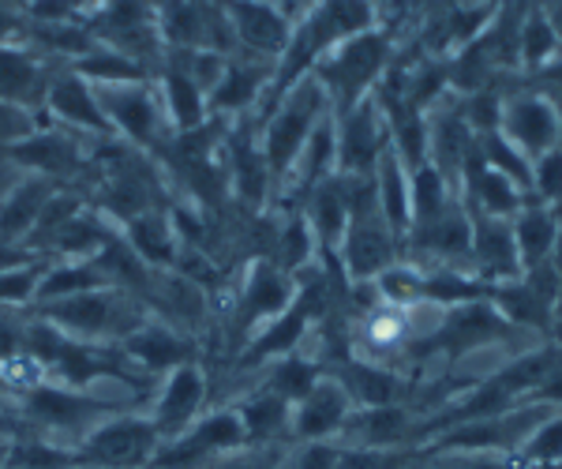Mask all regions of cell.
Returning <instances> with one entry per match:
<instances>
[{
  "label": "cell",
  "instance_id": "1",
  "mask_svg": "<svg viewBox=\"0 0 562 469\" xmlns=\"http://www.w3.org/2000/svg\"><path fill=\"white\" fill-rule=\"evenodd\" d=\"M390 57V45L383 34H357V38L334 45L330 53L312 68V76L319 79V87L330 98L334 113H346L352 105H360L371 98V87L383 76Z\"/></svg>",
  "mask_w": 562,
  "mask_h": 469
},
{
  "label": "cell",
  "instance_id": "2",
  "mask_svg": "<svg viewBox=\"0 0 562 469\" xmlns=\"http://www.w3.org/2000/svg\"><path fill=\"white\" fill-rule=\"evenodd\" d=\"M161 436L147 410H121L98 421L76 444L79 462L102 469H150Z\"/></svg>",
  "mask_w": 562,
  "mask_h": 469
},
{
  "label": "cell",
  "instance_id": "3",
  "mask_svg": "<svg viewBox=\"0 0 562 469\" xmlns=\"http://www.w3.org/2000/svg\"><path fill=\"white\" fill-rule=\"evenodd\" d=\"M338 252L349 282H375L386 267H394L402 259V237L390 230V222L375 203L349 214L346 237H341Z\"/></svg>",
  "mask_w": 562,
  "mask_h": 469
},
{
  "label": "cell",
  "instance_id": "4",
  "mask_svg": "<svg viewBox=\"0 0 562 469\" xmlns=\"http://www.w3.org/2000/svg\"><path fill=\"white\" fill-rule=\"evenodd\" d=\"M525 158H540L543 150L559 147V116H555V98L548 90H510L503 94L498 105V129Z\"/></svg>",
  "mask_w": 562,
  "mask_h": 469
},
{
  "label": "cell",
  "instance_id": "5",
  "mask_svg": "<svg viewBox=\"0 0 562 469\" xmlns=\"http://www.w3.org/2000/svg\"><path fill=\"white\" fill-rule=\"evenodd\" d=\"M334 129H338V174L371 177L390 147L386 116L379 110L375 94L364 98L346 113H334Z\"/></svg>",
  "mask_w": 562,
  "mask_h": 469
},
{
  "label": "cell",
  "instance_id": "6",
  "mask_svg": "<svg viewBox=\"0 0 562 469\" xmlns=\"http://www.w3.org/2000/svg\"><path fill=\"white\" fill-rule=\"evenodd\" d=\"M341 447H371V450H420V413L413 405H364L352 410L341 436Z\"/></svg>",
  "mask_w": 562,
  "mask_h": 469
},
{
  "label": "cell",
  "instance_id": "7",
  "mask_svg": "<svg viewBox=\"0 0 562 469\" xmlns=\"http://www.w3.org/2000/svg\"><path fill=\"white\" fill-rule=\"evenodd\" d=\"M206 399H211V383H206V372L195 365V360H188V365L166 372V380H161V387L154 391L150 410H147L154 428H158V436H161V444L180 436L188 425H195V417L206 410Z\"/></svg>",
  "mask_w": 562,
  "mask_h": 469
},
{
  "label": "cell",
  "instance_id": "8",
  "mask_svg": "<svg viewBox=\"0 0 562 469\" xmlns=\"http://www.w3.org/2000/svg\"><path fill=\"white\" fill-rule=\"evenodd\" d=\"M357 410L349 399V391L334 380L330 372L319 376V383L304 394L301 402H293V444H319V439H338L341 428H346L349 413Z\"/></svg>",
  "mask_w": 562,
  "mask_h": 469
},
{
  "label": "cell",
  "instance_id": "9",
  "mask_svg": "<svg viewBox=\"0 0 562 469\" xmlns=\"http://www.w3.org/2000/svg\"><path fill=\"white\" fill-rule=\"evenodd\" d=\"M94 98L102 105L109 129L124 132L135 143H154L166 121V105L158 102V94H150L147 87L135 79V83H109L94 87Z\"/></svg>",
  "mask_w": 562,
  "mask_h": 469
},
{
  "label": "cell",
  "instance_id": "10",
  "mask_svg": "<svg viewBox=\"0 0 562 469\" xmlns=\"http://www.w3.org/2000/svg\"><path fill=\"white\" fill-rule=\"evenodd\" d=\"M296 301V282L274 259H256L240 290V323L244 327H267L285 315Z\"/></svg>",
  "mask_w": 562,
  "mask_h": 469
},
{
  "label": "cell",
  "instance_id": "11",
  "mask_svg": "<svg viewBox=\"0 0 562 469\" xmlns=\"http://www.w3.org/2000/svg\"><path fill=\"white\" fill-rule=\"evenodd\" d=\"M473 278L484 286H506L521 278V256L510 222L473 219Z\"/></svg>",
  "mask_w": 562,
  "mask_h": 469
},
{
  "label": "cell",
  "instance_id": "12",
  "mask_svg": "<svg viewBox=\"0 0 562 469\" xmlns=\"http://www.w3.org/2000/svg\"><path fill=\"white\" fill-rule=\"evenodd\" d=\"M237 413H240V425H244V436H248V447H289L293 444V405L278 394L262 391V387H251L244 391L237 402Z\"/></svg>",
  "mask_w": 562,
  "mask_h": 469
},
{
  "label": "cell",
  "instance_id": "13",
  "mask_svg": "<svg viewBox=\"0 0 562 469\" xmlns=\"http://www.w3.org/2000/svg\"><path fill=\"white\" fill-rule=\"evenodd\" d=\"M121 354L139 365V372H173V368L188 365L192 360V346L169 327H158V323H143L139 331H132L128 338L121 342Z\"/></svg>",
  "mask_w": 562,
  "mask_h": 469
},
{
  "label": "cell",
  "instance_id": "14",
  "mask_svg": "<svg viewBox=\"0 0 562 469\" xmlns=\"http://www.w3.org/2000/svg\"><path fill=\"white\" fill-rule=\"evenodd\" d=\"M53 188L45 177H20L0 200V245L8 241L31 237L34 225H38L45 203H49Z\"/></svg>",
  "mask_w": 562,
  "mask_h": 469
},
{
  "label": "cell",
  "instance_id": "15",
  "mask_svg": "<svg viewBox=\"0 0 562 469\" xmlns=\"http://www.w3.org/2000/svg\"><path fill=\"white\" fill-rule=\"evenodd\" d=\"M559 222H562V211L537 203L532 196L510 219L514 241H518V256H521V275L537 264H548L551 245H555V233H559Z\"/></svg>",
  "mask_w": 562,
  "mask_h": 469
},
{
  "label": "cell",
  "instance_id": "16",
  "mask_svg": "<svg viewBox=\"0 0 562 469\" xmlns=\"http://www.w3.org/2000/svg\"><path fill=\"white\" fill-rule=\"evenodd\" d=\"M45 105L60 116L71 129L83 132H109V121L94 98V87L83 83V76H60L53 79L49 90H45Z\"/></svg>",
  "mask_w": 562,
  "mask_h": 469
},
{
  "label": "cell",
  "instance_id": "17",
  "mask_svg": "<svg viewBox=\"0 0 562 469\" xmlns=\"http://www.w3.org/2000/svg\"><path fill=\"white\" fill-rule=\"evenodd\" d=\"M233 26H237L240 42L248 49L262 53V57H281L289 45V26L270 4H256V0H237L233 4Z\"/></svg>",
  "mask_w": 562,
  "mask_h": 469
},
{
  "label": "cell",
  "instance_id": "18",
  "mask_svg": "<svg viewBox=\"0 0 562 469\" xmlns=\"http://www.w3.org/2000/svg\"><path fill=\"white\" fill-rule=\"evenodd\" d=\"M8 158L15 161V166L23 169H34V174L42 177H60V174H71L79 161V147L76 139H65V135H26L23 143H15L12 150H8Z\"/></svg>",
  "mask_w": 562,
  "mask_h": 469
},
{
  "label": "cell",
  "instance_id": "19",
  "mask_svg": "<svg viewBox=\"0 0 562 469\" xmlns=\"http://www.w3.org/2000/svg\"><path fill=\"white\" fill-rule=\"evenodd\" d=\"M49 79H42V68L31 57L15 49H0V102L31 110L34 102H45Z\"/></svg>",
  "mask_w": 562,
  "mask_h": 469
},
{
  "label": "cell",
  "instance_id": "20",
  "mask_svg": "<svg viewBox=\"0 0 562 469\" xmlns=\"http://www.w3.org/2000/svg\"><path fill=\"white\" fill-rule=\"evenodd\" d=\"M128 237H132V252L143 259V264H173L177 256V230H169L166 219L143 211L128 222Z\"/></svg>",
  "mask_w": 562,
  "mask_h": 469
},
{
  "label": "cell",
  "instance_id": "21",
  "mask_svg": "<svg viewBox=\"0 0 562 469\" xmlns=\"http://www.w3.org/2000/svg\"><path fill=\"white\" fill-rule=\"evenodd\" d=\"M8 469H71L79 466L76 447L53 444L42 436H20L8 444Z\"/></svg>",
  "mask_w": 562,
  "mask_h": 469
},
{
  "label": "cell",
  "instance_id": "22",
  "mask_svg": "<svg viewBox=\"0 0 562 469\" xmlns=\"http://www.w3.org/2000/svg\"><path fill=\"white\" fill-rule=\"evenodd\" d=\"M166 116L177 124V129H195L203 121L206 110V94L199 90V83L188 71H169L166 76Z\"/></svg>",
  "mask_w": 562,
  "mask_h": 469
},
{
  "label": "cell",
  "instance_id": "23",
  "mask_svg": "<svg viewBox=\"0 0 562 469\" xmlns=\"http://www.w3.org/2000/svg\"><path fill=\"white\" fill-rule=\"evenodd\" d=\"M262 87H267V79H262L259 68H225V76L217 79V87L211 90V102H214V110L240 113V110H248V105H256Z\"/></svg>",
  "mask_w": 562,
  "mask_h": 469
},
{
  "label": "cell",
  "instance_id": "24",
  "mask_svg": "<svg viewBox=\"0 0 562 469\" xmlns=\"http://www.w3.org/2000/svg\"><path fill=\"white\" fill-rule=\"evenodd\" d=\"M420 462L428 469H525L514 455H495V450H450V447H424Z\"/></svg>",
  "mask_w": 562,
  "mask_h": 469
},
{
  "label": "cell",
  "instance_id": "25",
  "mask_svg": "<svg viewBox=\"0 0 562 469\" xmlns=\"http://www.w3.org/2000/svg\"><path fill=\"white\" fill-rule=\"evenodd\" d=\"M521 466H548L562 462V410H551L548 417L532 428V436L525 439V447L518 450Z\"/></svg>",
  "mask_w": 562,
  "mask_h": 469
},
{
  "label": "cell",
  "instance_id": "26",
  "mask_svg": "<svg viewBox=\"0 0 562 469\" xmlns=\"http://www.w3.org/2000/svg\"><path fill=\"white\" fill-rule=\"evenodd\" d=\"M529 196L543 206L562 211V147H551V150H543L540 158H532Z\"/></svg>",
  "mask_w": 562,
  "mask_h": 469
},
{
  "label": "cell",
  "instance_id": "27",
  "mask_svg": "<svg viewBox=\"0 0 562 469\" xmlns=\"http://www.w3.org/2000/svg\"><path fill=\"white\" fill-rule=\"evenodd\" d=\"M341 447V444H338ZM416 450H371V447H341L338 469H405Z\"/></svg>",
  "mask_w": 562,
  "mask_h": 469
},
{
  "label": "cell",
  "instance_id": "28",
  "mask_svg": "<svg viewBox=\"0 0 562 469\" xmlns=\"http://www.w3.org/2000/svg\"><path fill=\"white\" fill-rule=\"evenodd\" d=\"M285 447H240L233 455H222L206 469H278Z\"/></svg>",
  "mask_w": 562,
  "mask_h": 469
},
{
  "label": "cell",
  "instance_id": "29",
  "mask_svg": "<svg viewBox=\"0 0 562 469\" xmlns=\"http://www.w3.org/2000/svg\"><path fill=\"white\" fill-rule=\"evenodd\" d=\"M26 135H34V121L31 113L20 110V105H8L0 102V147L12 150L15 143H23Z\"/></svg>",
  "mask_w": 562,
  "mask_h": 469
},
{
  "label": "cell",
  "instance_id": "30",
  "mask_svg": "<svg viewBox=\"0 0 562 469\" xmlns=\"http://www.w3.org/2000/svg\"><path fill=\"white\" fill-rule=\"evenodd\" d=\"M543 20L551 23V31H555V38L562 45V0H548V12H543Z\"/></svg>",
  "mask_w": 562,
  "mask_h": 469
},
{
  "label": "cell",
  "instance_id": "31",
  "mask_svg": "<svg viewBox=\"0 0 562 469\" xmlns=\"http://www.w3.org/2000/svg\"><path fill=\"white\" fill-rule=\"evenodd\" d=\"M548 264L559 270L562 275V222H559V233H555V245H551V256H548Z\"/></svg>",
  "mask_w": 562,
  "mask_h": 469
},
{
  "label": "cell",
  "instance_id": "32",
  "mask_svg": "<svg viewBox=\"0 0 562 469\" xmlns=\"http://www.w3.org/2000/svg\"><path fill=\"white\" fill-rule=\"evenodd\" d=\"M555 98V116H559V147H562V94H551Z\"/></svg>",
  "mask_w": 562,
  "mask_h": 469
},
{
  "label": "cell",
  "instance_id": "33",
  "mask_svg": "<svg viewBox=\"0 0 562 469\" xmlns=\"http://www.w3.org/2000/svg\"><path fill=\"white\" fill-rule=\"evenodd\" d=\"M8 462V439H0V469H4Z\"/></svg>",
  "mask_w": 562,
  "mask_h": 469
},
{
  "label": "cell",
  "instance_id": "34",
  "mask_svg": "<svg viewBox=\"0 0 562 469\" xmlns=\"http://www.w3.org/2000/svg\"><path fill=\"white\" fill-rule=\"evenodd\" d=\"M12 185H15V180H12V177H8V180H4V177H0V200H4V192H8V188H12Z\"/></svg>",
  "mask_w": 562,
  "mask_h": 469
},
{
  "label": "cell",
  "instance_id": "35",
  "mask_svg": "<svg viewBox=\"0 0 562 469\" xmlns=\"http://www.w3.org/2000/svg\"><path fill=\"white\" fill-rule=\"evenodd\" d=\"M405 469H428V466H424V462H420V450H416V458H413V462H409V466H405Z\"/></svg>",
  "mask_w": 562,
  "mask_h": 469
},
{
  "label": "cell",
  "instance_id": "36",
  "mask_svg": "<svg viewBox=\"0 0 562 469\" xmlns=\"http://www.w3.org/2000/svg\"><path fill=\"white\" fill-rule=\"evenodd\" d=\"M8 26H12V23H8V15H0V34H4Z\"/></svg>",
  "mask_w": 562,
  "mask_h": 469
},
{
  "label": "cell",
  "instance_id": "37",
  "mask_svg": "<svg viewBox=\"0 0 562 469\" xmlns=\"http://www.w3.org/2000/svg\"><path fill=\"white\" fill-rule=\"evenodd\" d=\"M71 469H102V466H87V462H79V466H71Z\"/></svg>",
  "mask_w": 562,
  "mask_h": 469
},
{
  "label": "cell",
  "instance_id": "38",
  "mask_svg": "<svg viewBox=\"0 0 562 469\" xmlns=\"http://www.w3.org/2000/svg\"><path fill=\"white\" fill-rule=\"evenodd\" d=\"M0 394H4V380H0Z\"/></svg>",
  "mask_w": 562,
  "mask_h": 469
}]
</instances>
